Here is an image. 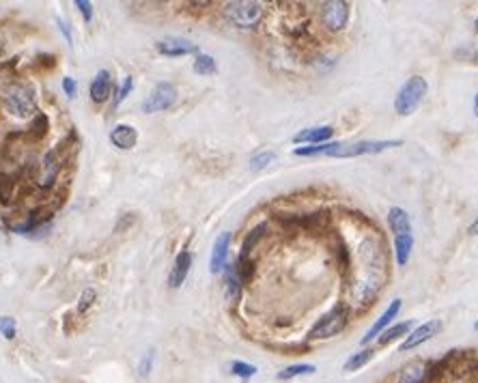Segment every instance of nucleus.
<instances>
[{
    "instance_id": "1",
    "label": "nucleus",
    "mask_w": 478,
    "mask_h": 383,
    "mask_svg": "<svg viewBox=\"0 0 478 383\" xmlns=\"http://www.w3.org/2000/svg\"><path fill=\"white\" fill-rule=\"evenodd\" d=\"M403 140H357V143H324V145H308L295 147L293 155L300 157H360V155H377L382 151L401 147Z\"/></svg>"
},
{
    "instance_id": "2",
    "label": "nucleus",
    "mask_w": 478,
    "mask_h": 383,
    "mask_svg": "<svg viewBox=\"0 0 478 383\" xmlns=\"http://www.w3.org/2000/svg\"><path fill=\"white\" fill-rule=\"evenodd\" d=\"M5 110L15 118H28L37 114V102H35V87L30 82H13L3 93Z\"/></svg>"
},
{
    "instance_id": "3",
    "label": "nucleus",
    "mask_w": 478,
    "mask_h": 383,
    "mask_svg": "<svg viewBox=\"0 0 478 383\" xmlns=\"http://www.w3.org/2000/svg\"><path fill=\"white\" fill-rule=\"evenodd\" d=\"M222 15L235 28H256L261 24L265 9L261 3H254V0H233V3L224 5Z\"/></svg>"
},
{
    "instance_id": "4",
    "label": "nucleus",
    "mask_w": 478,
    "mask_h": 383,
    "mask_svg": "<svg viewBox=\"0 0 478 383\" xmlns=\"http://www.w3.org/2000/svg\"><path fill=\"white\" fill-rule=\"evenodd\" d=\"M429 91V82L423 75H411L405 80V84L398 89L394 97V112L401 116H409L418 106L423 104V99Z\"/></svg>"
},
{
    "instance_id": "5",
    "label": "nucleus",
    "mask_w": 478,
    "mask_h": 383,
    "mask_svg": "<svg viewBox=\"0 0 478 383\" xmlns=\"http://www.w3.org/2000/svg\"><path fill=\"white\" fill-rule=\"evenodd\" d=\"M349 314H351V310H349L347 304L334 306L328 314H324L321 319L317 321L315 328L308 334V338L310 340H328V338H334L336 334H341L347 328Z\"/></svg>"
},
{
    "instance_id": "6",
    "label": "nucleus",
    "mask_w": 478,
    "mask_h": 383,
    "mask_svg": "<svg viewBox=\"0 0 478 383\" xmlns=\"http://www.w3.org/2000/svg\"><path fill=\"white\" fill-rule=\"evenodd\" d=\"M319 17H321V24L330 33H341L349 24L351 7L345 0H328V3H324L321 9H319Z\"/></svg>"
},
{
    "instance_id": "7",
    "label": "nucleus",
    "mask_w": 478,
    "mask_h": 383,
    "mask_svg": "<svg viewBox=\"0 0 478 383\" xmlns=\"http://www.w3.org/2000/svg\"><path fill=\"white\" fill-rule=\"evenodd\" d=\"M177 102V89L170 82H157L151 91V95L143 102V112L153 114V112H162L172 108Z\"/></svg>"
},
{
    "instance_id": "8",
    "label": "nucleus",
    "mask_w": 478,
    "mask_h": 383,
    "mask_svg": "<svg viewBox=\"0 0 478 383\" xmlns=\"http://www.w3.org/2000/svg\"><path fill=\"white\" fill-rule=\"evenodd\" d=\"M442 332V321L440 319H431V321H425L423 326H418L414 332H409L403 340L401 345V351H411L416 347H421L423 342H429L433 336H437Z\"/></svg>"
},
{
    "instance_id": "9",
    "label": "nucleus",
    "mask_w": 478,
    "mask_h": 383,
    "mask_svg": "<svg viewBox=\"0 0 478 383\" xmlns=\"http://www.w3.org/2000/svg\"><path fill=\"white\" fill-rule=\"evenodd\" d=\"M435 373V366L429 359H414L401 368L398 383H427Z\"/></svg>"
},
{
    "instance_id": "10",
    "label": "nucleus",
    "mask_w": 478,
    "mask_h": 383,
    "mask_svg": "<svg viewBox=\"0 0 478 383\" xmlns=\"http://www.w3.org/2000/svg\"><path fill=\"white\" fill-rule=\"evenodd\" d=\"M157 52L164 56H188V54H198V46L192 44L190 39L184 37H166L162 42H157Z\"/></svg>"
},
{
    "instance_id": "11",
    "label": "nucleus",
    "mask_w": 478,
    "mask_h": 383,
    "mask_svg": "<svg viewBox=\"0 0 478 383\" xmlns=\"http://www.w3.org/2000/svg\"><path fill=\"white\" fill-rule=\"evenodd\" d=\"M229 248H231V233H220L211 248V260H209L211 274L224 271V267L229 265Z\"/></svg>"
},
{
    "instance_id": "12",
    "label": "nucleus",
    "mask_w": 478,
    "mask_h": 383,
    "mask_svg": "<svg viewBox=\"0 0 478 383\" xmlns=\"http://www.w3.org/2000/svg\"><path fill=\"white\" fill-rule=\"evenodd\" d=\"M334 136L332 125H317V127H306L302 132H297L293 136L295 145H324L330 143V138Z\"/></svg>"
},
{
    "instance_id": "13",
    "label": "nucleus",
    "mask_w": 478,
    "mask_h": 383,
    "mask_svg": "<svg viewBox=\"0 0 478 383\" xmlns=\"http://www.w3.org/2000/svg\"><path fill=\"white\" fill-rule=\"evenodd\" d=\"M398 310H401V299H392L390 301V304H388V308L380 314V317H377V321H375V323L369 328V332L364 334V338H362V345H369V342L373 340V338H377V336H380L386 328H388V323H390V321L398 314Z\"/></svg>"
},
{
    "instance_id": "14",
    "label": "nucleus",
    "mask_w": 478,
    "mask_h": 383,
    "mask_svg": "<svg viewBox=\"0 0 478 383\" xmlns=\"http://www.w3.org/2000/svg\"><path fill=\"white\" fill-rule=\"evenodd\" d=\"M190 267H192V254L188 250L179 252L175 263H172V269H170V276H168V285L170 289H179L186 282L188 274H190Z\"/></svg>"
},
{
    "instance_id": "15",
    "label": "nucleus",
    "mask_w": 478,
    "mask_h": 383,
    "mask_svg": "<svg viewBox=\"0 0 478 383\" xmlns=\"http://www.w3.org/2000/svg\"><path fill=\"white\" fill-rule=\"evenodd\" d=\"M91 99L95 104H104L108 102V97L112 93V78H110V71L102 69V71H97V75L93 78V82H91Z\"/></svg>"
},
{
    "instance_id": "16",
    "label": "nucleus",
    "mask_w": 478,
    "mask_h": 383,
    "mask_svg": "<svg viewBox=\"0 0 478 383\" xmlns=\"http://www.w3.org/2000/svg\"><path fill=\"white\" fill-rule=\"evenodd\" d=\"M110 143L116 147V149H121V151H130L136 147L138 143V130L132 127V125H116L112 132H110Z\"/></svg>"
},
{
    "instance_id": "17",
    "label": "nucleus",
    "mask_w": 478,
    "mask_h": 383,
    "mask_svg": "<svg viewBox=\"0 0 478 383\" xmlns=\"http://www.w3.org/2000/svg\"><path fill=\"white\" fill-rule=\"evenodd\" d=\"M388 229L396 235H411V217L405 209L392 207L388 209Z\"/></svg>"
},
{
    "instance_id": "18",
    "label": "nucleus",
    "mask_w": 478,
    "mask_h": 383,
    "mask_svg": "<svg viewBox=\"0 0 478 383\" xmlns=\"http://www.w3.org/2000/svg\"><path fill=\"white\" fill-rule=\"evenodd\" d=\"M61 157H58V153L56 151H50L48 155H46V159H44V172H42V179H39V186L42 188H50L52 184H54V179H56V175H58V170H61Z\"/></svg>"
},
{
    "instance_id": "19",
    "label": "nucleus",
    "mask_w": 478,
    "mask_h": 383,
    "mask_svg": "<svg viewBox=\"0 0 478 383\" xmlns=\"http://www.w3.org/2000/svg\"><path fill=\"white\" fill-rule=\"evenodd\" d=\"M411 250H414V235H396L394 237V256H396L398 267H405L409 263Z\"/></svg>"
},
{
    "instance_id": "20",
    "label": "nucleus",
    "mask_w": 478,
    "mask_h": 383,
    "mask_svg": "<svg viewBox=\"0 0 478 383\" xmlns=\"http://www.w3.org/2000/svg\"><path fill=\"white\" fill-rule=\"evenodd\" d=\"M224 287H227L229 299H239V295H242L244 280H242V274H239L237 265H227L224 267Z\"/></svg>"
},
{
    "instance_id": "21",
    "label": "nucleus",
    "mask_w": 478,
    "mask_h": 383,
    "mask_svg": "<svg viewBox=\"0 0 478 383\" xmlns=\"http://www.w3.org/2000/svg\"><path fill=\"white\" fill-rule=\"evenodd\" d=\"M411 328H414L411 321H403V323H396V326H392V328H386V330L382 332V336H380V347H386V345H390V342H394V340H398V338L407 336V334L411 332Z\"/></svg>"
},
{
    "instance_id": "22",
    "label": "nucleus",
    "mask_w": 478,
    "mask_h": 383,
    "mask_svg": "<svg viewBox=\"0 0 478 383\" xmlns=\"http://www.w3.org/2000/svg\"><path fill=\"white\" fill-rule=\"evenodd\" d=\"M192 69H194V73H198V75H211V73L218 71L215 58L209 56V54H196Z\"/></svg>"
},
{
    "instance_id": "23",
    "label": "nucleus",
    "mask_w": 478,
    "mask_h": 383,
    "mask_svg": "<svg viewBox=\"0 0 478 383\" xmlns=\"http://www.w3.org/2000/svg\"><path fill=\"white\" fill-rule=\"evenodd\" d=\"M315 371H317L315 364H291V366H287L285 371L278 373V379H281V381H289V379H295V377L312 375Z\"/></svg>"
},
{
    "instance_id": "24",
    "label": "nucleus",
    "mask_w": 478,
    "mask_h": 383,
    "mask_svg": "<svg viewBox=\"0 0 478 383\" xmlns=\"http://www.w3.org/2000/svg\"><path fill=\"white\" fill-rule=\"evenodd\" d=\"M265 231H267V224H258V226H254L252 231H250V235L246 237V241H244V246H242V258H250V252L254 250V246L258 244V239H261L263 235H265Z\"/></svg>"
},
{
    "instance_id": "25",
    "label": "nucleus",
    "mask_w": 478,
    "mask_h": 383,
    "mask_svg": "<svg viewBox=\"0 0 478 383\" xmlns=\"http://www.w3.org/2000/svg\"><path fill=\"white\" fill-rule=\"evenodd\" d=\"M371 359H373V351H371V349H364V351L353 353V355L345 362V373L360 371L362 366H366V364H369Z\"/></svg>"
},
{
    "instance_id": "26",
    "label": "nucleus",
    "mask_w": 478,
    "mask_h": 383,
    "mask_svg": "<svg viewBox=\"0 0 478 383\" xmlns=\"http://www.w3.org/2000/svg\"><path fill=\"white\" fill-rule=\"evenodd\" d=\"M274 159H276L274 151H261V153H256V155L250 157V168L252 170H263L269 164H274Z\"/></svg>"
},
{
    "instance_id": "27",
    "label": "nucleus",
    "mask_w": 478,
    "mask_h": 383,
    "mask_svg": "<svg viewBox=\"0 0 478 383\" xmlns=\"http://www.w3.org/2000/svg\"><path fill=\"white\" fill-rule=\"evenodd\" d=\"M231 373L235 377H242V379H250L256 375V366L254 364H248V362H233L231 364Z\"/></svg>"
},
{
    "instance_id": "28",
    "label": "nucleus",
    "mask_w": 478,
    "mask_h": 383,
    "mask_svg": "<svg viewBox=\"0 0 478 383\" xmlns=\"http://www.w3.org/2000/svg\"><path fill=\"white\" fill-rule=\"evenodd\" d=\"M132 89H134V78L132 75H125L123 78V82H121V87H118V91H116V95H114V108L118 106V104H121L123 102V99L132 93Z\"/></svg>"
},
{
    "instance_id": "29",
    "label": "nucleus",
    "mask_w": 478,
    "mask_h": 383,
    "mask_svg": "<svg viewBox=\"0 0 478 383\" xmlns=\"http://www.w3.org/2000/svg\"><path fill=\"white\" fill-rule=\"evenodd\" d=\"M15 319L13 317H0V334H3L7 340H13L15 338Z\"/></svg>"
},
{
    "instance_id": "30",
    "label": "nucleus",
    "mask_w": 478,
    "mask_h": 383,
    "mask_svg": "<svg viewBox=\"0 0 478 383\" xmlns=\"http://www.w3.org/2000/svg\"><path fill=\"white\" fill-rule=\"evenodd\" d=\"M454 56L468 60V63H478V48L476 46H463L459 50H454Z\"/></svg>"
},
{
    "instance_id": "31",
    "label": "nucleus",
    "mask_w": 478,
    "mask_h": 383,
    "mask_svg": "<svg viewBox=\"0 0 478 383\" xmlns=\"http://www.w3.org/2000/svg\"><path fill=\"white\" fill-rule=\"evenodd\" d=\"M95 297H97V293H95V289H87L82 295H80V304H78V312L82 314V312H87L91 306H93V301H95Z\"/></svg>"
},
{
    "instance_id": "32",
    "label": "nucleus",
    "mask_w": 478,
    "mask_h": 383,
    "mask_svg": "<svg viewBox=\"0 0 478 383\" xmlns=\"http://www.w3.org/2000/svg\"><path fill=\"white\" fill-rule=\"evenodd\" d=\"M153 359H155V351L149 349V351L145 353V357L141 359V366H138V373H141V377H147V375L151 373V368H153Z\"/></svg>"
},
{
    "instance_id": "33",
    "label": "nucleus",
    "mask_w": 478,
    "mask_h": 383,
    "mask_svg": "<svg viewBox=\"0 0 478 383\" xmlns=\"http://www.w3.org/2000/svg\"><path fill=\"white\" fill-rule=\"evenodd\" d=\"M76 7L80 9V13H82L85 22H91V19H93V5L89 3V0H76Z\"/></svg>"
},
{
    "instance_id": "34",
    "label": "nucleus",
    "mask_w": 478,
    "mask_h": 383,
    "mask_svg": "<svg viewBox=\"0 0 478 383\" xmlns=\"http://www.w3.org/2000/svg\"><path fill=\"white\" fill-rule=\"evenodd\" d=\"M63 91H65V95H69V97H76L78 95V84H76V80L73 78H63Z\"/></svg>"
},
{
    "instance_id": "35",
    "label": "nucleus",
    "mask_w": 478,
    "mask_h": 383,
    "mask_svg": "<svg viewBox=\"0 0 478 383\" xmlns=\"http://www.w3.org/2000/svg\"><path fill=\"white\" fill-rule=\"evenodd\" d=\"M56 22H58V28H61V33L65 35V39H67V42L71 44V30L67 28V24L63 22V19H56Z\"/></svg>"
},
{
    "instance_id": "36",
    "label": "nucleus",
    "mask_w": 478,
    "mask_h": 383,
    "mask_svg": "<svg viewBox=\"0 0 478 383\" xmlns=\"http://www.w3.org/2000/svg\"><path fill=\"white\" fill-rule=\"evenodd\" d=\"M470 235H478V215L474 217V222H472V224H470Z\"/></svg>"
},
{
    "instance_id": "37",
    "label": "nucleus",
    "mask_w": 478,
    "mask_h": 383,
    "mask_svg": "<svg viewBox=\"0 0 478 383\" xmlns=\"http://www.w3.org/2000/svg\"><path fill=\"white\" fill-rule=\"evenodd\" d=\"M474 114H476V118H478V93H476V97H474Z\"/></svg>"
},
{
    "instance_id": "38",
    "label": "nucleus",
    "mask_w": 478,
    "mask_h": 383,
    "mask_svg": "<svg viewBox=\"0 0 478 383\" xmlns=\"http://www.w3.org/2000/svg\"><path fill=\"white\" fill-rule=\"evenodd\" d=\"M474 28H476V33H478V17L474 19Z\"/></svg>"
},
{
    "instance_id": "39",
    "label": "nucleus",
    "mask_w": 478,
    "mask_h": 383,
    "mask_svg": "<svg viewBox=\"0 0 478 383\" xmlns=\"http://www.w3.org/2000/svg\"><path fill=\"white\" fill-rule=\"evenodd\" d=\"M474 330H476V332H478V321H476V323H474Z\"/></svg>"
}]
</instances>
